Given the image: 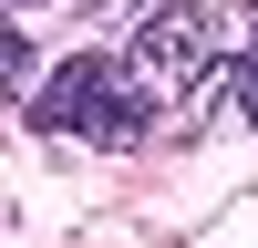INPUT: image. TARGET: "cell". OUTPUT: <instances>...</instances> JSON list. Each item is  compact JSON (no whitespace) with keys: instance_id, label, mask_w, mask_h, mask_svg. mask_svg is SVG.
I'll list each match as a JSON object with an SVG mask.
<instances>
[{"instance_id":"obj_1","label":"cell","mask_w":258,"mask_h":248,"mask_svg":"<svg viewBox=\"0 0 258 248\" xmlns=\"http://www.w3.org/2000/svg\"><path fill=\"white\" fill-rule=\"evenodd\" d=\"M124 83H135L145 124H186L207 93H217L227 73V11H207V0H155V11L124 31Z\"/></svg>"},{"instance_id":"obj_2","label":"cell","mask_w":258,"mask_h":248,"mask_svg":"<svg viewBox=\"0 0 258 248\" xmlns=\"http://www.w3.org/2000/svg\"><path fill=\"white\" fill-rule=\"evenodd\" d=\"M21 114H31V135H52V145H145V135H155L114 52H62V62H41V83H31Z\"/></svg>"},{"instance_id":"obj_3","label":"cell","mask_w":258,"mask_h":248,"mask_svg":"<svg viewBox=\"0 0 258 248\" xmlns=\"http://www.w3.org/2000/svg\"><path fill=\"white\" fill-rule=\"evenodd\" d=\"M41 0H0V93L11 103H31V83H41V62H31V41H21V21H31Z\"/></svg>"},{"instance_id":"obj_4","label":"cell","mask_w":258,"mask_h":248,"mask_svg":"<svg viewBox=\"0 0 258 248\" xmlns=\"http://www.w3.org/2000/svg\"><path fill=\"white\" fill-rule=\"evenodd\" d=\"M238 93H248V114H258V52H248V73H238Z\"/></svg>"}]
</instances>
